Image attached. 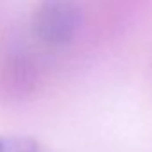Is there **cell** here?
I'll list each match as a JSON object with an SVG mask.
<instances>
[{"label":"cell","instance_id":"7a4b0ae2","mask_svg":"<svg viewBox=\"0 0 152 152\" xmlns=\"http://www.w3.org/2000/svg\"><path fill=\"white\" fill-rule=\"evenodd\" d=\"M0 152H36V147L23 138H7L0 141Z\"/></svg>","mask_w":152,"mask_h":152},{"label":"cell","instance_id":"6da1fadb","mask_svg":"<svg viewBox=\"0 0 152 152\" xmlns=\"http://www.w3.org/2000/svg\"><path fill=\"white\" fill-rule=\"evenodd\" d=\"M79 27L81 7L75 0H41L34 11L32 31L47 45H66L75 38Z\"/></svg>","mask_w":152,"mask_h":152}]
</instances>
